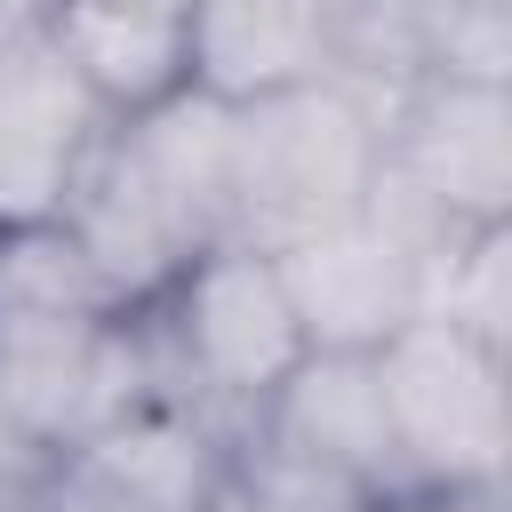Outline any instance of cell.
<instances>
[{
	"label": "cell",
	"mask_w": 512,
	"mask_h": 512,
	"mask_svg": "<svg viewBox=\"0 0 512 512\" xmlns=\"http://www.w3.org/2000/svg\"><path fill=\"white\" fill-rule=\"evenodd\" d=\"M64 224L128 312L152 304L200 248L232 240V104L176 88L112 120L64 192Z\"/></svg>",
	"instance_id": "1"
},
{
	"label": "cell",
	"mask_w": 512,
	"mask_h": 512,
	"mask_svg": "<svg viewBox=\"0 0 512 512\" xmlns=\"http://www.w3.org/2000/svg\"><path fill=\"white\" fill-rule=\"evenodd\" d=\"M368 224H384L416 264L480 224H512V88L408 72L376 96V184Z\"/></svg>",
	"instance_id": "2"
},
{
	"label": "cell",
	"mask_w": 512,
	"mask_h": 512,
	"mask_svg": "<svg viewBox=\"0 0 512 512\" xmlns=\"http://www.w3.org/2000/svg\"><path fill=\"white\" fill-rule=\"evenodd\" d=\"M152 352H160V400L200 408L224 440L264 408V392L312 352L296 328V304L280 288V264L248 240L200 248L152 304Z\"/></svg>",
	"instance_id": "3"
},
{
	"label": "cell",
	"mask_w": 512,
	"mask_h": 512,
	"mask_svg": "<svg viewBox=\"0 0 512 512\" xmlns=\"http://www.w3.org/2000/svg\"><path fill=\"white\" fill-rule=\"evenodd\" d=\"M376 80H312L232 112V240L280 256L352 224L376 184Z\"/></svg>",
	"instance_id": "4"
},
{
	"label": "cell",
	"mask_w": 512,
	"mask_h": 512,
	"mask_svg": "<svg viewBox=\"0 0 512 512\" xmlns=\"http://www.w3.org/2000/svg\"><path fill=\"white\" fill-rule=\"evenodd\" d=\"M144 400H160L144 304L80 320H0V456L24 480L72 464L104 424Z\"/></svg>",
	"instance_id": "5"
},
{
	"label": "cell",
	"mask_w": 512,
	"mask_h": 512,
	"mask_svg": "<svg viewBox=\"0 0 512 512\" xmlns=\"http://www.w3.org/2000/svg\"><path fill=\"white\" fill-rule=\"evenodd\" d=\"M408 488H504V352L416 312L376 344Z\"/></svg>",
	"instance_id": "6"
},
{
	"label": "cell",
	"mask_w": 512,
	"mask_h": 512,
	"mask_svg": "<svg viewBox=\"0 0 512 512\" xmlns=\"http://www.w3.org/2000/svg\"><path fill=\"white\" fill-rule=\"evenodd\" d=\"M240 432L352 480L376 504L408 496V464H400V440H392V416H384L376 352H304Z\"/></svg>",
	"instance_id": "7"
},
{
	"label": "cell",
	"mask_w": 512,
	"mask_h": 512,
	"mask_svg": "<svg viewBox=\"0 0 512 512\" xmlns=\"http://www.w3.org/2000/svg\"><path fill=\"white\" fill-rule=\"evenodd\" d=\"M104 128V104L80 88L48 32L0 40V224L64 216V192Z\"/></svg>",
	"instance_id": "8"
},
{
	"label": "cell",
	"mask_w": 512,
	"mask_h": 512,
	"mask_svg": "<svg viewBox=\"0 0 512 512\" xmlns=\"http://www.w3.org/2000/svg\"><path fill=\"white\" fill-rule=\"evenodd\" d=\"M272 264H280V288H288L312 352H376L424 304V264L368 216L280 248Z\"/></svg>",
	"instance_id": "9"
},
{
	"label": "cell",
	"mask_w": 512,
	"mask_h": 512,
	"mask_svg": "<svg viewBox=\"0 0 512 512\" xmlns=\"http://www.w3.org/2000/svg\"><path fill=\"white\" fill-rule=\"evenodd\" d=\"M184 56H192V88L232 112L344 72L328 0H192Z\"/></svg>",
	"instance_id": "10"
},
{
	"label": "cell",
	"mask_w": 512,
	"mask_h": 512,
	"mask_svg": "<svg viewBox=\"0 0 512 512\" xmlns=\"http://www.w3.org/2000/svg\"><path fill=\"white\" fill-rule=\"evenodd\" d=\"M224 432L200 416V408H176V400H144L128 408L120 424H104L72 472H88L104 496H120L128 512H208L216 488H224Z\"/></svg>",
	"instance_id": "11"
},
{
	"label": "cell",
	"mask_w": 512,
	"mask_h": 512,
	"mask_svg": "<svg viewBox=\"0 0 512 512\" xmlns=\"http://www.w3.org/2000/svg\"><path fill=\"white\" fill-rule=\"evenodd\" d=\"M48 40L80 72V88L104 104V120L152 112L176 88H192L184 16H168V8H144V0H64Z\"/></svg>",
	"instance_id": "12"
},
{
	"label": "cell",
	"mask_w": 512,
	"mask_h": 512,
	"mask_svg": "<svg viewBox=\"0 0 512 512\" xmlns=\"http://www.w3.org/2000/svg\"><path fill=\"white\" fill-rule=\"evenodd\" d=\"M80 312H128L64 216L0 224V320H80Z\"/></svg>",
	"instance_id": "13"
},
{
	"label": "cell",
	"mask_w": 512,
	"mask_h": 512,
	"mask_svg": "<svg viewBox=\"0 0 512 512\" xmlns=\"http://www.w3.org/2000/svg\"><path fill=\"white\" fill-rule=\"evenodd\" d=\"M416 312L512 352V224H480V232L448 240L424 264V304Z\"/></svg>",
	"instance_id": "14"
},
{
	"label": "cell",
	"mask_w": 512,
	"mask_h": 512,
	"mask_svg": "<svg viewBox=\"0 0 512 512\" xmlns=\"http://www.w3.org/2000/svg\"><path fill=\"white\" fill-rule=\"evenodd\" d=\"M328 24H336V56H344V72L392 88V80L424 72L440 0H328Z\"/></svg>",
	"instance_id": "15"
},
{
	"label": "cell",
	"mask_w": 512,
	"mask_h": 512,
	"mask_svg": "<svg viewBox=\"0 0 512 512\" xmlns=\"http://www.w3.org/2000/svg\"><path fill=\"white\" fill-rule=\"evenodd\" d=\"M424 72H456V80H496V88H512V0H440Z\"/></svg>",
	"instance_id": "16"
},
{
	"label": "cell",
	"mask_w": 512,
	"mask_h": 512,
	"mask_svg": "<svg viewBox=\"0 0 512 512\" xmlns=\"http://www.w3.org/2000/svg\"><path fill=\"white\" fill-rule=\"evenodd\" d=\"M0 512H128L120 496H104L88 472H72V464H56V472H40V480H24Z\"/></svg>",
	"instance_id": "17"
},
{
	"label": "cell",
	"mask_w": 512,
	"mask_h": 512,
	"mask_svg": "<svg viewBox=\"0 0 512 512\" xmlns=\"http://www.w3.org/2000/svg\"><path fill=\"white\" fill-rule=\"evenodd\" d=\"M384 512H504V488H408Z\"/></svg>",
	"instance_id": "18"
},
{
	"label": "cell",
	"mask_w": 512,
	"mask_h": 512,
	"mask_svg": "<svg viewBox=\"0 0 512 512\" xmlns=\"http://www.w3.org/2000/svg\"><path fill=\"white\" fill-rule=\"evenodd\" d=\"M56 8H64V0H0V40H32V32H48Z\"/></svg>",
	"instance_id": "19"
},
{
	"label": "cell",
	"mask_w": 512,
	"mask_h": 512,
	"mask_svg": "<svg viewBox=\"0 0 512 512\" xmlns=\"http://www.w3.org/2000/svg\"><path fill=\"white\" fill-rule=\"evenodd\" d=\"M16 488H24V472H16V464H8V456H0V504H8V496H16Z\"/></svg>",
	"instance_id": "20"
},
{
	"label": "cell",
	"mask_w": 512,
	"mask_h": 512,
	"mask_svg": "<svg viewBox=\"0 0 512 512\" xmlns=\"http://www.w3.org/2000/svg\"><path fill=\"white\" fill-rule=\"evenodd\" d=\"M208 512H256V504H240L232 488H216V504H208Z\"/></svg>",
	"instance_id": "21"
},
{
	"label": "cell",
	"mask_w": 512,
	"mask_h": 512,
	"mask_svg": "<svg viewBox=\"0 0 512 512\" xmlns=\"http://www.w3.org/2000/svg\"><path fill=\"white\" fill-rule=\"evenodd\" d=\"M144 8H168V16H184V8H192V0H144Z\"/></svg>",
	"instance_id": "22"
}]
</instances>
